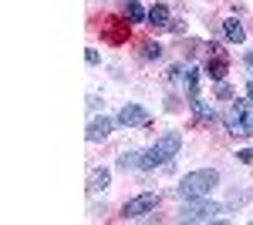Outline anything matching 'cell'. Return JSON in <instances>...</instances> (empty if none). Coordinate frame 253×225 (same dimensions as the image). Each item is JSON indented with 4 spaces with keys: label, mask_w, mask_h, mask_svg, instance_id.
I'll return each mask as SVG.
<instances>
[{
    "label": "cell",
    "mask_w": 253,
    "mask_h": 225,
    "mask_svg": "<svg viewBox=\"0 0 253 225\" xmlns=\"http://www.w3.org/2000/svg\"><path fill=\"white\" fill-rule=\"evenodd\" d=\"M216 185H219V171L216 168H199V171H189V175L179 178L175 195H179L182 202H186V198H206Z\"/></svg>",
    "instance_id": "1"
},
{
    "label": "cell",
    "mask_w": 253,
    "mask_h": 225,
    "mask_svg": "<svg viewBox=\"0 0 253 225\" xmlns=\"http://www.w3.org/2000/svg\"><path fill=\"white\" fill-rule=\"evenodd\" d=\"M179 151H182V134L179 131H166L149 151H142V168L152 171V168H159V165H169Z\"/></svg>",
    "instance_id": "2"
},
{
    "label": "cell",
    "mask_w": 253,
    "mask_h": 225,
    "mask_svg": "<svg viewBox=\"0 0 253 225\" xmlns=\"http://www.w3.org/2000/svg\"><path fill=\"white\" fill-rule=\"evenodd\" d=\"M226 131L233 138H250L253 134V101L250 97H233L226 111Z\"/></svg>",
    "instance_id": "3"
},
{
    "label": "cell",
    "mask_w": 253,
    "mask_h": 225,
    "mask_svg": "<svg viewBox=\"0 0 253 225\" xmlns=\"http://www.w3.org/2000/svg\"><path fill=\"white\" fill-rule=\"evenodd\" d=\"M219 212L223 205H216L210 198H186V205L179 208V219L182 222H213Z\"/></svg>",
    "instance_id": "4"
},
{
    "label": "cell",
    "mask_w": 253,
    "mask_h": 225,
    "mask_svg": "<svg viewBox=\"0 0 253 225\" xmlns=\"http://www.w3.org/2000/svg\"><path fill=\"white\" fill-rule=\"evenodd\" d=\"M156 205H159V195H156V192H142V195L128 198V202L122 205V219H142V215H149Z\"/></svg>",
    "instance_id": "5"
},
{
    "label": "cell",
    "mask_w": 253,
    "mask_h": 225,
    "mask_svg": "<svg viewBox=\"0 0 253 225\" xmlns=\"http://www.w3.org/2000/svg\"><path fill=\"white\" fill-rule=\"evenodd\" d=\"M206 74H210V81H226V74H230V57H226V51H219V44H210Z\"/></svg>",
    "instance_id": "6"
},
{
    "label": "cell",
    "mask_w": 253,
    "mask_h": 225,
    "mask_svg": "<svg viewBox=\"0 0 253 225\" xmlns=\"http://www.w3.org/2000/svg\"><path fill=\"white\" fill-rule=\"evenodd\" d=\"M128 24H132L128 17H125V20L112 17V20H105V24H101V27H105L101 34H105L108 44H125V40H128Z\"/></svg>",
    "instance_id": "7"
},
{
    "label": "cell",
    "mask_w": 253,
    "mask_h": 225,
    "mask_svg": "<svg viewBox=\"0 0 253 225\" xmlns=\"http://www.w3.org/2000/svg\"><path fill=\"white\" fill-rule=\"evenodd\" d=\"M115 121H118V125H125V128H135V125H149V114H145L142 104H125V108L118 111Z\"/></svg>",
    "instance_id": "8"
},
{
    "label": "cell",
    "mask_w": 253,
    "mask_h": 225,
    "mask_svg": "<svg viewBox=\"0 0 253 225\" xmlns=\"http://www.w3.org/2000/svg\"><path fill=\"white\" fill-rule=\"evenodd\" d=\"M145 24H149L152 31H166V27L172 24L169 7H166V3H152V7H149V14H145Z\"/></svg>",
    "instance_id": "9"
},
{
    "label": "cell",
    "mask_w": 253,
    "mask_h": 225,
    "mask_svg": "<svg viewBox=\"0 0 253 225\" xmlns=\"http://www.w3.org/2000/svg\"><path fill=\"white\" fill-rule=\"evenodd\" d=\"M112 125H115V121H112V118H105V114H101V118H95V121L88 125V141H91V145L105 141V138L112 134Z\"/></svg>",
    "instance_id": "10"
},
{
    "label": "cell",
    "mask_w": 253,
    "mask_h": 225,
    "mask_svg": "<svg viewBox=\"0 0 253 225\" xmlns=\"http://www.w3.org/2000/svg\"><path fill=\"white\" fill-rule=\"evenodd\" d=\"M223 37L230 40V44H243L247 40V31H243V24L236 17H226L223 20Z\"/></svg>",
    "instance_id": "11"
},
{
    "label": "cell",
    "mask_w": 253,
    "mask_h": 225,
    "mask_svg": "<svg viewBox=\"0 0 253 225\" xmlns=\"http://www.w3.org/2000/svg\"><path fill=\"white\" fill-rule=\"evenodd\" d=\"M108 182H112V171H108V168H95V171H91V178H88V192H105Z\"/></svg>",
    "instance_id": "12"
},
{
    "label": "cell",
    "mask_w": 253,
    "mask_h": 225,
    "mask_svg": "<svg viewBox=\"0 0 253 225\" xmlns=\"http://www.w3.org/2000/svg\"><path fill=\"white\" fill-rule=\"evenodd\" d=\"M199 84H203V74H199L196 67H189V71H186V97H189V101H199Z\"/></svg>",
    "instance_id": "13"
},
{
    "label": "cell",
    "mask_w": 253,
    "mask_h": 225,
    "mask_svg": "<svg viewBox=\"0 0 253 225\" xmlns=\"http://www.w3.org/2000/svg\"><path fill=\"white\" fill-rule=\"evenodd\" d=\"M145 14H149V10H145L138 0H125V17L132 20V24H145Z\"/></svg>",
    "instance_id": "14"
},
{
    "label": "cell",
    "mask_w": 253,
    "mask_h": 225,
    "mask_svg": "<svg viewBox=\"0 0 253 225\" xmlns=\"http://www.w3.org/2000/svg\"><path fill=\"white\" fill-rule=\"evenodd\" d=\"M118 168H122V171L142 168V151H122V155H118Z\"/></svg>",
    "instance_id": "15"
},
{
    "label": "cell",
    "mask_w": 253,
    "mask_h": 225,
    "mask_svg": "<svg viewBox=\"0 0 253 225\" xmlns=\"http://www.w3.org/2000/svg\"><path fill=\"white\" fill-rule=\"evenodd\" d=\"M189 108L196 111L199 121H216V111H213V108H206V101H189Z\"/></svg>",
    "instance_id": "16"
},
{
    "label": "cell",
    "mask_w": 253,
    "mask_h": 225,
    "mask_svg": "<svg viewBox=\"0 0 253 225\" xmlns=\"http://www.w3.org/2000/svg\"><path fill=\"white\" fill-rule=\"evenodd\" d=\"M162 57V47H159L156 40H145L142 44V61H159Z\"/></svg>",
    "instance_id": "17"
},
{
    "label": "cell",
    "mask_w": 253,
    "mask_h": 225,
    "mask_svg": "<svg viewBox=\"0 0 253 225\" xmlns=\"http://www.w3.org/2000/svg\"><path fill=\"white\" fill-rule=\"evenodd\" d=\"M216 97H219V101H233L236 91L230 88V84H226V81H216Z\"/></svg>",
    "instance_id": "18"
},
{
    "label": "cell",
    "mask_w": 253,
    "mask_h": 225,
    "mask_svg": "<svg viewBox=\"0 0 253 225\" xmlns=\"http://www.w3.org/2000/svg\"><path fill=\"white\" fill-rule=\"evenodd\" d=\"M236 158H240V161H243V165H253V151L247 148V151H240V155H236Z\"/></svg>",
    "instance_id": "19"
},
{
    "label": "cell",
    "mask_w": 253,
    "mask_h": 225,
    "mask_svg": "<svg viewBox=\"0 0 253 225\" xmlns=\"http://www.w3.org/2000/svg\"><path fill=\"white\" fill-rule=\"evenodd\" d=\"M179 74H182V64H172L169 67V81H179Z\"/></svg>",
    "instance_id": "20"
},
{
    "label": "cell",
    "mask_w": 253,
    "mask_h": 225,
    "mask_svg": "<svg viewBox=\"0 0 253 225\" xmlns=\"http://www.w3.org/2000/svg\"><path fill=\"white\" fill-rule=\"evenodd\" d=\"M84 61H88V64H98V51H91V47H88V51H84Z\"/></svg>",
    "instance_id": "21"
},
{
    "label": "cell",
    "mask_w": 253,
    "mask_h": 225,
    "mask_svg": "<svg viewBox=\"0 0 253 225\" xmlns=\"http://www.w3.org/2000/svg\"><path fill=\"white\" fill-rule=\"evenodd\" d=\"M243 64L250 67V74H253V51H247V54H243Z\"/></svg>",
    "instance_id": "22"
},
{
    "label": "cell",
    "mask_w": 253,
    "mask_h": 225,
    "mask_svg": "<svg viewBox=\"0 0 253 225\" xmlns=\"http://www.w3.org/2000/svg\"><path fill=\"white\" fill-rule=\"evenodd\" d=\"M247 97H250V101H253V81H250V84H247Z\"/></svg>",
    "instance_id": "23"
}]
</instances>
